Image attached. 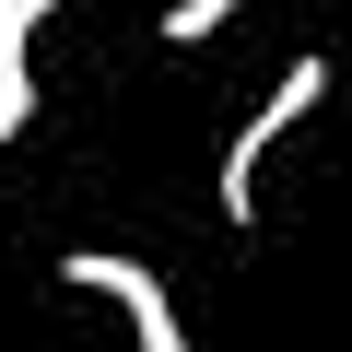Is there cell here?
<instances>
[{"label": "cell", "mask_w": 352, "mask_h": 352, "mask_svg": "<svg viewBox=\"0 0 352 352\" xmlns=\"http://www.w3.org/2000/svg\"><path fill=\"white\" fill-rule=\"evenodd\" d=\"M317 94H329V59H294V71L258 94V118L223 141V223H258V164H270V141H282V129H294Z\"/></svg>", "instance_id": "cell-1"}, {"label": "cell", "mask_w": 352, "mask_h": 352, "mask_svg": "<svg viewBox=\"0 0 352 352\" xmlns=\"http://www.w3.org/2000/svg\"><path fill=\"white\" fill-rule=\"evenodd\" d=\"M59 282H71V294H106V305L129 317V340H141V352H188V329H176V305H164V282H153L141 258L71 247V258H59Z\"/></svg>", "instance_id": "cell-2"}, {"label": "cell", "mask_w": 352, "mask_h": 352, "mask_svg": "<svg viewBox=\"0 0 352 352\" xmlns=\"http://www.w3.org/2000/svg\"><path fill=\"white\" fill-rule=\"evenodd\" d=\"M235 12H247V0H176V12H164V36H176V47H200V36H223Z\"/></svg>", "instance_id": "cell-3"}, {"label": "cell", "mask_w": 352, "mask_h": 352, "mask_svg": "<svg viewBox=\"0 0 352 352\" xmlns=\"http://www.w3.org/2000/svg\"><path fill=\"white\" fill-rule=\"evenodd\" d=\"M47 12H59V0H0V59H24V47H36V24H47Z\"/></svg>", "instance_id": "cell-4"}]
</instances>
